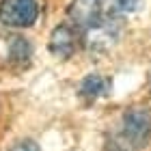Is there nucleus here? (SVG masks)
I'll use <instances>...</instances> for the list:
<instances>
[{
    "label": "nucleus",
    "mask_w": 151,
    "mask_h": 151,
    "mask_svg": "<svg viewBox=\"0 0 151 151\" xmlns=\"http://www.w3.org/2000/svg\"><path fill=\"white\" fill-rule=\"evenodd\" d=\"M151 140V112L145 108H132L123 112L116 129L110 136V151H140Z\"/></svg>",
    "instance_id": "f257e3e1"
},
{
    "label": "nucleus",
    "mask_w": 151,
    "mask_h": 151,
    "mask_svg": "<svg viewBox=\"0 0 151 151\" xmlns=\"http://www.w3.org/2000/svg\"><path fill=\"white\" fill-rule=\"evenodd\" d=\"M39 17L37 0H2L0 4V22L11 28H26L32 26Z\"/></svg>",
    "instance_id": "f03ea898"
},
{
    "label": "nucleus",
    "mask_w": 151,
    "mask_h": 151,
    "mask_svg": "<svg viewBox=\"0 0 151 151\" xmlns=\"http://www.w3.org/2000/svg\"><path fill=\"white\" fill-rule=\"evenodd\" d=\"M69 17L80 30H95L106 24L101 17V0H73L69 6Z\"/></svg>",
    "instance_id": "7ed1b4c3"
},
{
    "label": "nucleus",
    "mask_w": 151,
    "mask_h": 151,
    "mask_svg": "<svg viewBox=\"0 0 151 151\" xmlns=\"http://www.w3.org/2000/svg\"><path fill=\"white\" fill-rule=\"evenodd\" d=\"M76 47H78V37H76L73 26L63 24V26H58V28H54L52 37H50V52L54 56L69 58L76 52Z\"/></svg>",
    "instance_id": "20e7f679"
},
{
    "label": "nucleus",
    "mask_w": 151,
    "mask_h": 151,
    "mask_svg": "<svg viewBox=\"0 0 151 151\" xmlns=\"http://www.w3.org/2000/svg\"><path fill=\"white\" fill-rule=\"evenodd\" d=\"M108 86H110V82H108L104 76L91 73V76H86V78L82 80L80 93L84 95V97H88V99H95V97H99V95H106Z\"/></svg>",
    "instance_id": "39448f33"
},
{
    "label": "nucleus",
    "mask_w": 151,
    "mask_h": 151,
    "mask_svg": "<svg viewBox=\"0 0 151 151\" xmlns=\"http://www.w3.org/2000/svg\"><path fill=\"white\" fill-rule=\"evenodd\" d=\"M136 4H138V0H101V17H104V22L108 19L112 22L114 17L132 11Z\"/></svg>",
    "instance_id": "423d86ee"
},
{
    "label": "nucleus",
    "mask_w": 151,
    "mask_h": 151,
    "mask_svg": "<svg viewBox=\"0 0 151 151\" xmlns=\"http://www.w3.org/2000/svg\"><path fill=\"white\" fill-rule=\"evenodd\" d=\"M9 151H41L32 140H22V142H17V145H13Z\"/></svg>",
    "instance_id": "0eeeda50"
}]
</instances>
